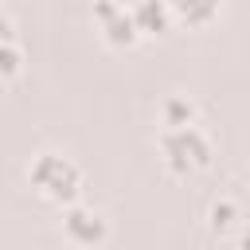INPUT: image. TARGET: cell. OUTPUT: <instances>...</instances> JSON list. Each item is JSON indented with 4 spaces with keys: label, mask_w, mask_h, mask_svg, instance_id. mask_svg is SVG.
Here are the masks:
<instances>
[{
    "label": "cell",
    "mask_w": 250,
    "mask_h": 250,
    "mask_svg": "<svg viewBox=\"0 0 250 250\" xmlns=\"http://www.w3.org/2000/svg\"><path fill=\"white\" fill-rule=\"evenodd\" d=\"M156 148H160V164L172 176H195L211 164L215 145L211 133L195 121V125H164L156 133Z\"/></svg>",
    "instance_id": "obj_1"
},
{
    "label": "cell",
    "mask_w": 250,
    "mask_h": 250,
    "mask_svg": "<svg viewBox=\"0 0 250 250\" xmlns=\"http://www.w3.org/2000/svg\"><path fill=\"white\" fill-rule=\"evenodd\" d=\"M27 184L43 195V199H51V203H78V195H82V168L66 156V152H35L31 156V164H27Z\"/></svg>",
    "instance_id": "obj_2"
},
{
    "label": "cell",
    "mask_w": 250,
    "mask_h": 250,
    "mask_svg": "<svg viewBox=\"0 0 250 250\" xmlns=\"http://www.w3.org/2000/svg\"><path fill=\"white\" fill-rule=\"evenodd\" d=\"M62 234H66L70 246L94 250V246H102L109 238V219L98 207H90V203L78 199V203H66L62 207Z\"/></svg>",
    "instance_id": "obj_3"
},
{
    "label": "cell",
    "mask_w": 250,
    "mask_h": 250,
    "mask_svg": "<svg viewBox=\"0 0 250 250\" xmlns=\"http://www.w3.org/2000/svg\"><path fill=\"white\" fill-rule=\"evenodd\" d=\"M94 23H98V31L109 47H133L141 39L137 20L121 0H94Z\"/></svg>",
    "instance_id": "obj_4"
},
{
    "label": "cell",
    "mask_w": 250,
    "mask_h": 250,
    "mask_svg": "<svg viewBox=\"0 0 250 250\" xmlns=\"http://www.w3.org/2000/svg\"><path fill=\"white\" fill-rule=\"evenodd\" d=\"M133 20H137V31L141 35H164L172 27V0H133L129 4Z\"/></svg>",
    "instance_id": "obj_5"
},
{
    "label": "cell",
    "mask_w": 250,
    "mask_h": 250,
    "mask_svg": "<svg viewBox=\"0 0 250 250\" xmlns=\"http://www.w3.org/2000/svg\"><path fill=\"white\" fill-rule=\"evenodd\" d=\"M219 12H223V0H172V16L180 23H191V27L211 23Z\"/></svg>",
    "instance_id": "obj_6"
},
{
    "label": "cell",
    "mask_w": 250,
    "mask_h": 250,
    "mask_svg": "<svg viewBox=\"0 0 250 250\" xmlns=\"http://www.w3.org/2000/svg\"><path fill=\"white\" fill-rule=\"evenodd\" d=\"M199 121V109H195V102L188 98V94H168L164 102H160V125H195Z\"/></svg>",
    "instance_id": "obj_7"
},
{
    "label": "cell",
    "mask_w": 250,
    "mask_h": 250,
    "mask_svg": "<svg viewBox=\"0 0 250 250\" xmlns=\"http://www.w3.org/2000/svg\"><path fill=\"white\" fill-rule=\"evenodd\" d=\"M207 223H211V230L215 234H227V230H234V227H242L238 223V203L234 199H215L211 203V211H207Z\"/></svg>",
    "instance_id": "obj_8"
},
{
    "label": "cell",
    "mask_w": 250,
    "mask_h": 250,
    "mask_svg": "<svg viewBox=\"0 0 250 250\" xmlns=\"http://www.w3.org/2000/svg\"><path fill=\"white\" fill-rule=\"evenodd\" d=\"M20 70H23V51H20L16 39H4V43H0V82L16 78Z\"/></svg>",
    "instance_id": "obj_9"
},
{
    "label": "cell",
    "mask_w": 250,
    "mask_h": 250,
    "mask_svg": "<svg viewBox=\"0 0 250 250\" xmlns=\"http://www.w3.org/2000/svg\"><path fill=\"white\" fill-rule=\"evenodd\" d=\"M12 31H16V20H12V12L0 4V43H4V39H12Z\"/></svg>",
    "instance_id": "obj_10"
},
{
    "label": "cell",
    "mask_w": 250,
    "mask_h": 250,
    "mask_svg": "<svg viewBox=\"0 0 250 250\" xmlns=\"http://www.w3.org/2000/svg\"><path fill=\"white\" fill-rule=\"evenodd\" d=\"M234 250H250V223L238 227V242H234Z\"/></svg>",
    "instance_id": "obj_11"
}]
</instances>
